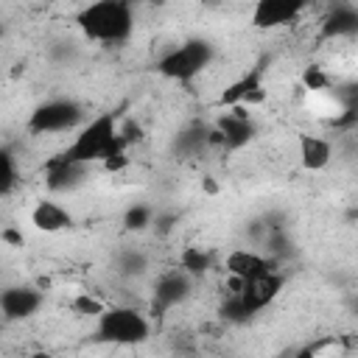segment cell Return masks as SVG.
<instances>
[{"instance_id":"ffe728a7","label":"cell","mask_w":358,"mask_h":358,"mask_svg":"<svg viewBox=\"0 0 358 358\" xmlns=\"http://www.w3.org/2000/svg\"><path fill=\"white\" fill-rule=\"evenodd\" d=\"M145 268V255L143 252H134V249H126L120 257H117V271L126 274V277H134Z\"/></svg>"},{"instance_id":"ac0fdd59","label":"cell","mask_w":358,"mask_h":358,"mask_svg":"<svg viewBox=\"0 0 358 358\" xmlns=\"http://www.w3.org/2000/svg\"><path fill=\"white\" fill-rule=\"evenodd\" d=\"M20 182V171H17V157L11 148L0 145V199L8 196Z\"/></svg>"},{"instance_id":"7a4b0ae2","label":"cell","mask_w":358,"mask_h":358,"mask_svg":"<svg viewBox=\"0 0 358 358\" xmlns=\"http://www.w3.org/2000/svg\"><path fill=\"white\" fill-rule=\"evenodd\" d=\"M76 22L87 39L117 45L126 42L134 31V11L126 0H98L84 6L76 14Z\"/></svg>"},{"instance_id":"8fae6325","label":"cell","mask_w":358,"mask_h":358,"mask_svg":"<svg viewBox=\"0 0 358 358\" xmlns=\"http://www.w3.org/2000/svg\"><path fill=\"white\" fill-rule=\"evenodd\" d=\"M305 3L299 0H260L252 8V25L255 28H280L291 25L302 17Z\"/></svg>"},{"instance_id":"52a82bcc","label":"cell","mask_w":358,"mask_h":358,"mask_svg":"<svg viewBox=\"0 0 358 358\" xmlns=\"http://www.w3.org/2000/svg\"><path fill=\"white\" fill-rule=\"evenodd\" d=\"M257 134L252 117L243 112V106H229L227 115L218 117V123L210 129V145H224L229 151L243 148Z\"/></svg>"},{"instance_id":"9c48e42d","label":"cell","mask_w":358,"mask_h":358,"mask_svg":"<svg viewBox=\"0 0 358 358\" xmlns=\"http://www.w3.org/2000/svg\"><path fill=\"white\" fill-rule=\"evenodd\" d=\"M45 296L34 285H6L0 288V316L8 322L31 319L42 308Z\"/></svg>"},{"instance_id":"9a60e30c","label":"cell","mask_w":358,"mask_h":358,"mask_svg":"<svg viewBox=\"0 0 358 358\" xmlns=\"http://www.w3.org/2000/svg\"><path fill=\"white\" fill-rule=\"evenodd\" d=\"M31 224H34L39 232H62V229L73 227V215H70V210L62 207L59 201L42 199V201L31 210Z\"/></svg>"},{"instance_id":"30bf717a","label":"cell","mask_w":358,"mask_h":358,"mask_svg":"<svg viewBox=\"0 0 358 358\" xmlns=\"http://www.w3.org/2000/svg\"><path fill=\"white\" fill-rule=\"evenodd\" d=\"M224 268L232 280H255V277H263L268 271H277V260L274 257H266L263 252H255V249H232L224 260Z\"/></svg>"},{"instance_id":"7c38bea8","label":"cell","mask_w":358,"mask_h":358,"mask_svg":"<svg viewBox=\"0 0 358 358\" xmlns=\"http://www.w3.org/2000/svg\"><path fill=\"white\" fill-rule=\"evenodd\" d=\"M87 173H90V165H78V162H67L62 157H53L45 165V185L53 193H70L87 182Z\"/></svg>"},{"instance_id":"44dd1931","label":"cell","mask_w":358,"mask_h":358,"mask_svg":"<svg viewBox=\"0 0 358 358\" xmlns=\"http://www.w3.org/2000/svg\"><path fill=\"white\" fill-rule=\"evenodd\" d=\"M123 224H126L129 229H143V227H148V224H151V207H143V204L129 207Z\"/></svg>"},{"instance_id":"4fadbf2b","label":"cell","mask_w":358,"mask_h":358,"mask_svg":"<svg viewBox=\"0 0 358 358\" xmlns=\"http://www.w3.org/2000/svg\"><path fill=\"white\" fill-rule=\"evenodd\" d=\"M358 34V11L350 3H336L324 20H322V36L324 39H344Z\"/></svg>"},{"instance_id":"6da1fadb","label":"cell","mask_w":358,"mask_h":358,"mask_svg":"<svg viewBox=\"0 0 358 358\" xmlns=\"http://www.w3.org/2000/svg\"><path fill=\"white\" fill-rule=\"evenodd\" d=\"M126 145L129 143L120 137L115 112H101V115H95L78 126L76 137L70 140V145L59 157L67 162H78V165H92V162L106 165L109 159L123 157Z\"/></svg>"},{"instance_id":"7402d4cb","label":"cell","mask_w":358,"mask_h":358,"mask_svg":"<svg viewBox=\"0 0 358 358\" xmlns=\"http://www.w3.org/2000/svg\"><path fill=\"white\" fill-rule=\"evenodd\" d=\"M76 310L78 313H87V316H98L103 310V305L98 299H92V296H78L76 299Z\"/></svg>"},{"instance_id":"5bb4252c","label":"cell","mask_w":358,"mask_h":358,"mask_svg":"<svg viewBox=\"0 0 358 358\" xmlns=\"http://www.w3.org/2000/svg\"><path fill=\"white\" fill-rule=\"evenodd\" d=\"M260 98H263V73L249 70L246 76H241L221 92V106H246Z\"/></svg>"},{"instance_id":"ba28073f","label":"cell","mask_w":358,"mask_h":358,"mask_svg":"<svg viewBox=\"0 0 358 358\" xmlns=\"http://www.w3.org/2000/svg\"><path fill=\"white\" fill-rule=\"evenodd\" d=\"M190 288H193V277H187L182 268L162 271L157 277L154 294H151V310H154V316L176 308L179 302H185L190 296Z\"/></svg>"},{"instance_id":"e0dca14e","label":"cell","mask_w":358,"mask_h":358,"mask_svg":"<svg viewBox=\"0 0 358 358\" xmlns=\"http://www.w3.org/2000/svg\"><path fill=\"white\" fill-rule=\"evenodd\" d=\"M207 145H210V126H201V123H193L185 131H179V137L173 143L176 154H182V157H199Z\"/></svg>"},{"instance_id":"277c9868","label":"cell","mask_w":358,"mask_h":358,"mask_svg":"<svg viewBox=\"0 0 358 358\" xmlns=\"http://www.w3.org/2000/svg\"><path fill=\"white\" fill-rule=\"evenodd\" d=\"M215 56V48L213 42L207 39H185L182 45L171 48L159 62H157V73L162 78H171V81H179V84H187L193 81L199 73H204L210 67Z\"/></svg>"},{"instance_id":"8992f818","label":"cell","mask_w":358,"mask_h":358,"mask_svg":"<svg viewBox=\"0 0 358 358\" xmlns=\"http://www.w3.org/2000/svg\"><path fill=\"white\" fill-rule=\"evenodd\" d=\"M282 285H285V277H282L280 271H268V274L255 277V280H246V282L229 277L227 291L235 294V299L241 302V308H243V310L249 313V319H252V316H257L263 308H268V305L280 296Z\"/></svg>"},{"instance_id":"2e32d148","label":"cell","mask_w":358,"mask_h":358,"mask_svg":"<svg viewBox=\"0 0 358 358\" xmlns=\"http://www.w3.org/2000/svg\"><path fill=\"white\" fill-rule=\"evenodd\" d=\"M330 159H333V145L324 137L310 131L299 134V162L305 171H322L330 165Z\"/></svg>"},{"instance_id":"3957f363","label":"cell","mask_w":358,"mask_h":358,"mask_svg":"<svg viewBox=\"0 0 358 358\" xmlns=\"http://www.w3.org/2000/svg\"><path fill=\"white\" fill-rule=\"evenodd\" d=\"M95 319H98L95 336H98V341H103V344L134 347V344H143V341L151 336L148 319H145L137 308H131V305H112V308H103Z\"/></svg>"},{"instance_id":"d6986e66","label":"cell","mask_w":358,"mask_h":358,"mask_svg":"<svg viewBox=\"0 0 358 358\" xmlns=\"http://www.w3.org/2000/svg\"><path fill=\"white\" fill-rule=\"evenodd\" d=\"M179 268L187 274V277H201L207 268H210V255L201 249V246H187L179 257Z\"/></svg>"},{"instance_id":"5b68a950","label":"cell","mask_w":358,"mask_h":358,"mask_svg":"<svg viewBox=\"0 0 358 358\" xmlns=\"http://www.w3.org/2000/svg\"><path fill=\"white\" fill-rule=\"evenodd\" d=\"M84 123V106L76 103L73 98H50L39 106H34L28 117V131L31 134H59V131H73Z\"/></svg>"}]
</instances>
